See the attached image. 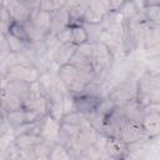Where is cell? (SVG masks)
I'll return each instance as SVG.
<instances>
[{
	"instance_id": "ffe728a7",
	"label": "cell",
	"mask_w": 160,
	"mask_h": 160,
	"mask_svg": "<svg viewBox=\"0 0 160 160\" xmlns=\"http://www.w3.org/2000/svg\"><path fill=\"white\" fill-rule=\"evenodd\" d=\"M22 105H24L22 99H20L15 94L10 92L8 89L1 88V112L2 114L21 109Z\"/></svg>"
},
{
	"instance_id": "f35d334b",
	"label": "cell",
	"mask_w": 160,
	"mask_h": 160,
	"mask_svg": "<svg viewBox=\"0 0 160 160\" xmlns=\"http://www.w3.org/2000/svg\"><path fill=\"white\" fill-rule=\"evenodd\" d=\"M150 104H160V88L155 89L150 95Z\"/></svg>"
},
{
	"instance_id": "e575fe53",
	"label": "cell",
	"mask_w": 160,
	"mask_h": 160,
	"mask_svg": "<svg viewBox=\"0 0 160 160\" xmlns=\"http://www.w3.org/2000/svg\"><path fill=\"white\" fill-rule=\"evenodd\" d=\"M14 22V19L11 18L9 10L2 6V14H1V34H8L9 32V28L11 26V24Z\"/></svg>"
},
{
	"instance_id": "7402d4cb",
	"label": "cell",
	"mask_w": 160,
	"mask_h": 160,
	"mask_svg": "<svg viewBox=\"0 0 160 160\" xmlns=\"http://www.w3.org/2000/svg\"><path fill=\"white\" fill-rule=\"evenodd\" d=\"M30 21L34 25H36L40 30H42L46 35H49L50 28H51V11L39 9L32 14Z\"/></svg>"
},
{
	"instance_id": "52a82bcc",
	"label": "cell",
	"mask_w": 160,
	"mask_h": 160,
	"mask_svg": "<svg viewBox=\"0 0 160 160\" xmlns=\"http://www.w3.org/2000/svg\"><path fill=\"white\" fill-rule=\"evenodd\" d=\"M60 124H61V121L54 119L50 114H48L40 119V135L42 136V139L46 142H49L51 145H55L58 142Z\"/></svg>"
},
{
	"instance_id": "836d02e7",
	"label": "cell",
	"mask_w": 160,
	"mask_h": 160,
	"mask_svg": "<svg viewBox=\"0 0 160 160\" xmlns=\"http://www.w3.org/2000/svg\"><path fill=\"white\" fill-rule=\"evenodd\" d=\"M65 6H66V0H41L40 1V9L46 11L59 10Z\"/></svg>"
},
{
	"instance_id": "f546056e",
	"label": "cell",
	"mask_w": 160,
	"mask_h": 160,
	"mask_svg": "<svg viewBox=\"0 0 160 160\" xmlns=\"http://www.w3.org/2000/svg\"><path fill=\"white\" fill-rule=\"evenodd\" d=\"M5 36H6V40H8V44H9V48H10V51L11 52H24L28 49L29 42L22 41L20 39L15 38L11 34H5Z\"/></svg>"
},
{
	"instance_id": "9a60e30c",
	"label": "cell",
	"mask_w": 160,
	"mask_h": 160,
	"mask_svg": "<svg viewBox=\"0 0 160 160\" xmlns=\"http://www.w3.org/2000/svg\"><path fill=\"white\" fill-rule=\"evenodd\" d=\"M119 108V110L121 111V114L124 115V118L126 120H132V121H138L141 122L144 114H145V108L141 106L136 99H132L130 101H126L121 105H116Z\"/></svg>"
},
{
	"instance_id": "5b68a950",
	"label": "cell",
	"mask_w": 160,
	"mask_h": 160,
	"mask_svg": "<svg viewBox=\"0 0 160 160\" xmlns=\"http://www.w3.org/2000/svg\"><path fill=\"white\" fill-rule=\"evenodd\" d=\"M125 118L121 114V111L119 110V108L116 106L112 111H110L105 120H104V125H102V130L101 132L104 135H106L108 138H119L120 135V130L125 122Z\"/></svg>"
},
{
	"instance_id": "ab89813d",
	"label": "cell",
	"mask_w": 160,
	"mask_h": 160,
	"mask_svg": "<svg viewBox=\"0 0 160 160\" xmlns=\"http://www.w3.org/2000/svg\"><path fill=\"white\" fill-rule=\"evenodd\" d=\"M84 1H88V0H66V8H71V6H75L80 2H84Z\"/></svg>"
},
{
	"instance_id": "7a4b0ae2",
	"label": "cell",
	"mask_w": 160,
	"mask_h": 160,
	"mask_svg": "<svg viewBox=\"0 0 160 160\" xmlns=\"http://www.w3.org/2000/svg\"><path fill=\"white\" fill-rule=\"evenodd\" d=\"M99 134H100V131L98 129H95L94 125L85 118V120L80 125V130H79L76 138L74 139V141L69 146V150L72 155V159H80L81 154L88 148H90L91 145H94L96 142Z\"/></svg>"
},
{
	"instance_id": "d6986e66",
	"label": "cell",
	"mask_w": 160,
	"mask_h": 160,
	"mask_svg": "<svg viewBox=\"0 0 160 160\" xmlns=\"http://www.w3.org/2000/svg\"><path fill=\"white\" fill-rule=\"evenodd\" d=\"M1 88L8 89L10 92L22 99V101L29 96L30 92V84L22 80H6L5 78H1Z\"/></svg>"
},
{
	"instance_id": "4dcf8cb0",
	"label": "cell",
	"mask_w": 160,
	"mask_h": 160,
	"mask_svg": "<svg viewBox=\"0 0 160 160\" xmlns=\"http://www.w3.org/2000/svg\"><path fill=\"white\" fill-rule=\"evenodd\" d=\"M8 34H11L14 35L15 38L22 40V41H26V42H30L29 41V38H28V34H26V29H25V25L24 22H19V21H14L11 24V26L9 28V32ZM5 35V34H4Z\"/></svg>"
},
{
	"instance_id": "3957f363",
	"label": "cell",
	"mask_w": 160,
	"mask_h": 160,
	"mask_svg": "<svg viewBox=\"0 0 160 160\" xmlns=\"http://www.w3.org/2000/svg\"><path fill=\"white\" fill-rule=\"evenodd\" d=\"M58 74L70 94L78 95L84 91L86 86V81L84 80L80 70L76 66L71 64H65L59 68Z\"/></svg>"
},
{
	"instance_id": "d590c367",
	"label": "cell",
	"mask_w": 160,
	"mask_h": 160,
	"mask_svg": "<svg viewBox=\"0 0 160 160\" xmlns=\"http://www.w3.org/2000/svg\"><path fill=\"white\" fill-rule=\"evenodd\" d=\"M19 160H36L34 148H31V149H19Z\"/></svg>"
},
{
	"instance_id": "ba28073f",
	"label": "cell",
	"mask_w": 160,
	"mask_h": 160,
	"mask_svg": "<svg viewBox=\"0 0 160 160\" xmlns=\"http://www.w3.org/2000/svg\"><path fill=\"white\" fill-rule=\"evenodd\" d=\"M2 6H5L9 10L14 21H19V22L29 21L31 19L32 14L36 11L24 0H10L8 4H5Z\"/></svg>"
},
{
	"instance_id": "44dd1931",
	"label": "cell",
	"mask_w": 160,
	"mask_h": 160,
	"mask_svg": "<svg viewBox=\"0 0 160 160\" xmlns=\"http://www.w3.org/2000/svg\"><path fill=\"white\" fill-rule=\"evenodd\" d=\"M80 130V126L76 125H71V124H66L62 122L60 124V130H59V138H58V142L65 145V146H70L71 142L74 141V139L76 138L78 132Z\"/></svg>"
},
{
	"instance_id": "e0dca14e",
	"label": "cell",
	"mask_w": 160,
	"mask_h": 160,
	"mask_svg": "<svg viewBox=\"0 0 160 160\" xmlns=\"http://www.w3.org/2000/svg\"><path fill=\"white\" fill-rule=\"evenodd\" d=\"M22 108L28 110H32L42 118L49 114V99L45 95H35V96L30 95L24 100Z\"/></svg>"
},
{
	"instance_id": "8992f818",
	"label": "cell",
	"mask_w": 160,
	"mask_h": 160,
	"mask_svg": "<svg viewBox=\"0 0 160 160\" xmlns=\"http://www.w3.org/2000/svg\"><path fill=\"white\" fill-rule=\"evenodd\" d=\"M146 138L148 136L145 134V130H144L141 122L132 121V120H125V122L120 130V135H119V139H121L128 145L138 142Z\"/></svg>"
},
{
	"instance_id": "60d3db41",
	"label": "cell",
	"mask_w": 160,
	"mask_h": 160,
	"mask_svg": "<svg viewBox=\"0 0 160 160\" xmlns=\"http://www.w3.org/2000/svg\"><path fill=\"white\" fill-rule=\"evenodd\" d=\"M100 1H102L104 4H106V5H108V0H100ZM108 6H109V5H108Z\"/></svg>"
},
{
	"instance_id": "7c38bea8",
	"label": "cell",
	"mask_w": 160,
	"mask_h": 160,
	"mask_svg": "<svg viewBox=\"0 0 160 160\" xmlns=\"http://www.w3.org/2000/svg\"><path fill=\"white\" fill-rule=\"evenodd\" d=\"M70 25H71V16L66 6L51 11V28L49 34L58 35L60 31H62L65 28Z\"/></svg>"
},
{
	"instance_id": "cb8c5ba5",
	"label": "cell",
	"mask_w": 160,
	"mask_h": 160,
	"mask_svg": "<svg viewBox=\"0 0 160 160\" xmlns=\"http://www.w3.org/2000/svg\"><path fill=\"white\" fill-rule=\"evenodd\" d=\"M71 42L78 46L89 42V34L84 24L71 25Z\"/></svg>"
},
{
	"instance_id": "603a6c76",
	"label": "cell",
	"mask_w": 160,
	"mask_h": 160,
	"mask_svg": "<svg viewBox=\"0 0 160 160\" xmlns=\"http://www.w3.org/2000/svg\"><path fill=\"white\" fill-rule=\"evenodd\" d=\"M42 141L44 139L39 134H22L15 138V145L19 149H31Z\"/></svg>"
},
{
	"instance_id": "f1b7e54d",
	"label": "cell",
	"mask_w": 160,
	"mask_h": 160,
	"mask_svg": "<svg viewBox=\"0 0 160 160\" xmlns=\"http://www.w3.org/2000/svg\"><path fill=\"white\" fill-rule=\"evenodd\" d=\"M120 14L122 15L125 21H129V20L136 18L140 14V9L138 8V5L135 4L134 0H130V1H126L124 4V6L120 10Z\"/></svg>"
},
{
	"instance_id": "5bb4252c",
	"label": "cell",
	"mask_w": 160,
	"mask_h": 160,
	"mask_svg": "<svg viewBox=\"0 0 160 160\" xmlns=\"http://www.w3.org/2000/svg\"><path fill=\"white\" fill-rule=\"evenodd\" d=\"M148 138H154L160 134V114L145 108V114L141 121Z\"/></svg>"
},
{
	"instance_id": "d6a6232c",
	"label": "cell",
	"mask_w": 160,
	"mask_h": 160,
	"mask_svg": "<svg viewBox=\"0 0 160 160\" xmlns=\"http://www.w3.org/2000/svg\"><path fill=\"white\" fill-rule=\"evenodd\" d=\"M85 120V115L78 110L75 111H71L70 114H66L64 115V118L61 119L62 122H66V124H71V125H76V126H80L82 124V121Z\"/></svg>"
},
{
	"instance_id": "484cf974",
	"label": "cell",
	"mask_w": 160,
	"mask_h": 160,
	"mask_svg": "<svg viewBox=\"0 0 160 160\" xmlns=\"http://www.w3.org/2000/svg\"><path fill=\"white\" fill-rule=\"evenodd\" d=\"M49 159L50 160H70V159H72V155L68 146H65L60 142H56L51 149V154H50Z\"/></svg>"
},
{
	"instance_id": "2e32d148",
	"label": "cell",
	"mask_w": 160,
	"mask_h": 160,
	"mask_svg": "<svg viewBox=\"0 0 160 160\" xmlns=\"http://www.w3.org/2000/svg\"><path fill=\"white\" fill-rule=\"evenodd\" d=\"M74 99H75L76 110L82 112L84 115H86L98 108V105L102 98H98V96H94V95H90L86 92H80L78 95H74Z\"/></svg>"
},
{
	"instance_id": "30bf717a",
	"label": "cell",
	"mask_w": 160,
	"mask_h": 160,
	"mask_svg": "<svg viewBox=\"0 0 160 160\" xmlns=\"http://www.w3.org/2000/svg\"><path fill=\"white\" fill-rule=\"evenodd\" d=\"M110 12L109 6L100 0H90L84 15L85 24H101Z\"/></svg>"
},
{
	"instance_id": "74e56055",
	"label": "cell",
	"mask_w": 160,
	"mask_h": 160,
	"mask_svg": "<svg viewBox=\"0 0 160 160\" xmlns=\"http://www.w3.org/2000/svg\"><path fill=\"white\" fill-rule=\"evenodd\" d=\"M125 2H126V0H108L109 10L110 11H120Z\"/></svg>"
},
{
	"instance_id": "ac0fdd59",
	"label": "cell",
	"mask_w": 160,
	"mask_h": 160,
	"mask_svg": "<svg viewBox=\"0 0 160 160\" xmlns=\"http://www.w3.org/2000/svg\"><path fill=\"white\" fill-rule=\"evenodd\" d=\"M160 45V25L146 22L144 38H142V50H150Z\"/></svg>"
},
{
	"instance_id": "4316f807",
	"label": "cell",
	"mask_w": 160,
	"mask_h": 160,
	"mask_svg": "<svg viewBox=\"0 0 160 160\" xmlns=\"http://www.w3.org/2000/svg\"><path fill=\"white\" fill-rule=\"evenodd\" d=\"M144 71L154 76H160V54L152 56H145Z\"/></svg>"
},
{
	"instance_id": "8fae6325",
	"label": "cell",
	"mask_w": 160,
	"mask_h": 160,
	"mask_svg": "<svg viewBox=\"0 0 160 160\" xmlns=\"http://www.w3.org/2000/svg\"><path fill=\"white\" fill-rule=\"evenodd\" d=\"M105 155L108 159H125L129 156V145L119 138H108Z\"/></svg>"
},
{
	"instance_id": "1f68e13d",
	"label": "cell",
	"mask_w": 160,
	"mask_h": 160,
	"mask_svg": "<svg viewBox=\"0 0 160 160\" xmlns=\"http://www.w3.org/2000/svg\"><path fill=\"white\" fill-rule=\"evenodd\" d=\"M54 145L46 142L45 140L40 144H38L34 150H35V155H36V160H40V159H49L50 158V154H51V149H52Z\"/></svg>"
},
{
	"instance_id": "d4e9b609",
	"label": "cell",
	"mask_w": 160,
	"mask_h": 160,
	"mask_svg": "<svg viewBox=\"0 0 160 160\" xmlns=\"http://www.w3.org/2000/svg\"><path fill=\"white\" fill-rule=\"evenodd\" d=\"M141 14L148 22L160 25V2H154L145 6L141 10Z\"/></svg>"
},
{
	"instance_id": "83f0119b",
	"label": "cell",
	"mask_w": 160,
	"mask_h": 160,
	"mask_svg": "<svg viewBox=\"0 0 160 160\" xmlns=\"http://www.w3.org/2000/svg\"><path fill=\"white\" fill-rule=\"evenodd\" d=\"M24 25H25V29H26V34H28L29 41H42L48 36L42 30H40L30 20L26 21V22H24Z\"/></svg>"
},
{
	"instance_id": "6da1fadb",
	"label": "cell",
	"mask_w": 160,
	"mask_h": 160,
	"mask_svg": "<svg viewBox=\"0 0 160 160\" xmlns=\"http://www.w3.org/2000/svg\"><path fill=\"white\" fill-rule=\"evenodd\" d=\"M138 74L132 70L126 76L112 84L108 91V96L116 104L121 105L126 101L136 99L138 94Z\"/></svg>"
},
{
	"instance_id": "8d00e7d4",
	"label": "cell",
	"mask_w": 160,
	"mask_h": 160,
	"mask_svg": "<svg viewBox=\"0 0 160 160\" xmlns=\"http://www.w3.org/2000/svg\"><path fill=\"white\" fill-rule=\"evenodd\" d=\"M56 36H58V39H59L60 42H71V25L68 26V28H65Z\"/></svg>"
},
{
	"instance_id": "4fadbf2b",
	"label": "cell",
	"mask_w": 160,
	"mask_h": 160,
	"mask_svg": "<svg viewBox=\"0 0 160 160\" xmlns=\"http://www.w3.org/2000/svg\"><path fill=\"white\" fill-rule=\"evenodd\" d=\"M76 49L78 45H75L74 42H60V45L55 49L52 54V62L59 68L65 64H69Z\"/></svg>"
},
{
	"instance_id": "b9f144b4",
	"label": "cell",
	"mask_w": 160,
	"mask_h": 160,
	"mask_svg": "<svg viewBox=\"0 0 160 160\" xmlns=\"http://www.w3.org/2000/svg\"><path fill=\"white\" fill-rule=\"evenodd\" d=\"M126 1H130V0H126Z\"/></svg>"
},
{
	"instance_id": "277c9868",
	"label": "cell",
	"mask_w": 160,
	"mask_h": 160,
	"mask_svg": "<svg viewBox=\"0 0 160 160\" xmlns=\"http://www.w3.org/2000/svg\"><path fill=\"white\" fill-rule=\"evenodd\" d=\"M41 75V71L34 66V65H14L12 68H10L6 72L5 78L6 80H22L26 81L29 84L35 82L39 80Z\"/></svg>"
},
{
	"instance_id": "9c48e42d",
	"label": "cell",
	"mask_w": 160,
	"mask_h": 160,
	"mask_svg": "<svg viewBox=\"0 0 160 160\" xmlns=\"http://www.w3.org/2000/svg\"><path fill=\"white\" fill-rule=\"evenodd\" d=\"M2 118H5L9 122V125L15 129L22 124H26V122H32V121H36L39 119H41V116L32 111V110H28L25 108H21V109H18V110H12V111H9L6 114H2Z\"/></svg>"
}]
</instances>
